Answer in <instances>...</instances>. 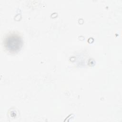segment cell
I'll list each match as a JSON object with an SVG mask.
<instances>
[{
    "mask_svg": "<svg viewBox=\"0 0 122 122\" xmlns=\"http://www.w3.org/2000/svg\"><path fill=\"white\" fill-rule=\"evenodd\" d=\"M6 43V46L9 50L16 51L20 49L21 46V41L19 37L13 35L10 36L7 38Z\"/></svg>",
    "mask_w": 122,
    "mask_h": 122,
    "instance_id": "cell-1",
    "label": "cell"
}]
</instances>
